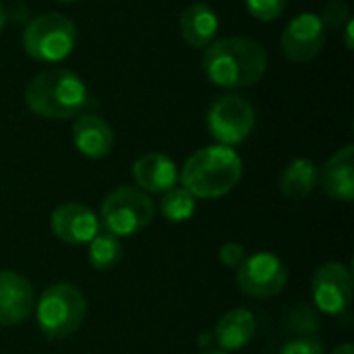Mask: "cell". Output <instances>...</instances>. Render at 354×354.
I'll return each mask as SVG.
<instances>
[{
    "label": "cell",
    "instance_id": "obj_14",
    "mask_svg": "<svg viewBox=\"0 0 354 354\" xmlns=\"http://www.w3.org/2000/svg\"><path fill=\"white\" fill-rule=\"evenodd\" d=\"M133 178L137 189L145 193H166L178 183V168L172 158L160 151H149L135 160Z\"/></svg>",
    "mask_w": 354,
    "mask_h": 354
},
{
    "label": "cell",
    "instance_id": "obj_7",
    "mask_svg": "<svg viewBox=\"0 0 354 354\" xmlns=\"http://www.w3.org/2000/svg\"><path fill=\"white\" fill-rule=\"evenodd\" d=\"M207 131L220 143L234 147L255 129V108L239 93H226L212 102L207 110Z\"/></svg>",
    "mask_w": 354,
    "mask_h": 354
},
{
    "label": "cell",
    "instance_id": "obj_22",
    "mask_svg": "<svg viewBox=\"0 0 354 354\" xmlns=\"http://www.w3.org/2000/svg\"><path fill=\"white\" fill-rule=\"evenodd\" d=\"M324 27L328 29H340L342 25H346V21H351V10H348V4L342 2V0H330L326 2V6L322 8V15H319Z\"/></svg>",
    "mask_w": 354,
    "mask_h": 354
},
{
    "label": "cell",
    "instance_id": "obj_4",
    "mask_svg": "<svg viewBox=\"0 0 354 354\" xmlns=\"http://www.w3.org/2000/svg\"><path fill=\"white\" fill-rule=\"evenodd\" d=\"M87 301L83 292L66 282L48 286L35 301L37 328L48 340H62L75 334L85 322Z\"/></svg>",
    "mask_w": 354,
    "mask_h": 354
},
{
    "label": "cell",
    "instance_id": "obj_29",
    "mask_svg": "<svg viewBox=\"0 0 354 354\" xmlns=\"http://www.w3.org/2000/svg\"><path fill=\"white\" fill-rule=\"evenodd\" d=\"M199 354H230V353H226V351H201Z\"/></svg>",
    "mask_w": 354,
    "mask_h": 354
},
{
    "label": "cell",
    "instance_id": "obj_8",
    "mask_svg": "<svg viewBox=\"0 0 354 354\" xmlns=\"http://www.w3.org/2000/svg\"><path fill=\"white\" fill-rule=\"evenodd\" d=\"M288 282V270L284 261L268 251L247 255L236 268V286L251 299L278 297Z\"/></svg>",
    "mask_w": 354,
    "mask_h": 354
},
{
    "label": "cell",
    "instance_id": "obj_30",
    "mask_svg": "<svg viewBox=\"0 0 354 354\" xmlns=\"http://www.w3.org/2000/svg\"><path fill=\"white\" fill-rule=\"evenodd\" d=\"M58 2H77V0H58Z\"/></svg>",
    "mask_w": 354,
    "mask_h": 354
},
{
    "label": "cell",
    "instance_id": "obj_17",
    "mask_svg": "<svg viewBox=\"0 0 354 354\" xmlns=\"http://www.w3.org/2000/svg\"><path fill=\"white\" fill-rule=\"evenodd\" d=\"M255 330H257L255 315L249 309L239 307L220 317L212 336H214V342L220 346V351L234 353V351L245 348L253 340Z\"/></svg>",
    "mask_w": 354,
    "mask_h": 354
},
{
    "label": "cell",
    "instance_id": "obj_9",
    "mask_svg": "<svg viewBox=\"0 0 354 354\" xmlns=\"http://www.w3.org/2000/svg\"><path fill=\"white\" fill-rule=\"evenodd\" d=\"M315 307L326 315H342L353 303V274L346 266L330 261L322 266L311 282Z\"/></svg>",
    "mask_w": 354,
    "mask_h": 354
},
{
    "label": "cell",
    "instance_id": "obj_18",
    "mask_svg": "<svg viewBox=\"0 0 354 354\" xmlns=\"http://www.w3.org/2000/svg\"><path fill=\"white\" fill-rule=\"evenodd\" d=\"M319 183V168L309 158L292 160L280 174V191L288 199H305Z\"/></svg>",
    "mask_w": 354,
    "mask_h": 354
},
{
    "label": "cell",
    "instance_id": "obj_12",
    "mask_svg": "<svg viewBox=\"0 0 354 354\" xmlns=\"http://www.w3.org/2000/svg\"><path fill=\"white\" fill-rule=\"evenodd\" d=\"M35 309L31 282L10 270H0V326H19Z\"/></svg>",
    "mask_w": 354,
    "mask_h": 354
},
{
    "label": "cell",
    "instance_id": "obj_5",
    "mask_svg": "<svg viewBox=\"0 0 354 354\" xmlns=\"http://www.w3.org/2000/svg\"><path fill=\"white\" fill-rule=\"evenodd\" d=\"M23 50L37 62H60L77 46V25L62 12H44L27 23Z\"/></svg>",
    "mask_w": 354,
    "mask_h": 354
},
{
    "label": "cell",
    "instance_id": "obj_25",
    "mask_svg": "<svg viewBox=\"0 0 354 354\" xmlns=\"http://www.w3.org/2000/svg\"><path fill=\"white\" fill-rule=\"evenodd\" d=\"M353 33L354 23L353 21H346V27H344V46H346V50H353Z\"/></svg>",
    "mask_w": 354,
    "mask_h": 354
},
{
    "label": "cell",
    "instance_id": "obj_21",
    "mask_svg": "<svg viewBox=\"0 0 354 354\" xmlns=\"http://www.w3.org/2000/svg\"><path fill=\"white\" fill-rule=\"evenodd\" d=\"M251 17L259 21H276L284 10L288 0H245Z\"/></svg>",
    "mask_w": 354,
    "mask_h": 354
},
{
    "label": "cell",
    "instance_id": "obj_27",
    "mask_svg": "<svg viewBox=\"0 0 354 354\" xmlns=\"http://www.w3.org/2000/svg\"><path fill=\"white\" fill-rule=\"evenodd\" d=\"M212 342H214V336H212V334H201V336H199V346H201V348H203V346H209Z\"/></svg>",
    "mask_w": 354,
    "mask_h": 354
},
{
    "label": "cell",
    "instance_id": "obj_20",
    "mask_svg": "<svg viewBox=\"0 0 354 354\" xmlns=\"http://www.w3.org/2000/svg\"><path fill=\"white\" fill-rule=\"evenodd\" d=\"M195 207H197V199L185 187H172L170 191L164 193V197L160 201L162 216L172 224L191 220L195 214Z\"/></svg>",
    "mask_w": 354,
    "mask_h": 354
},
{
    "label": "cell",
    "instance_id": "obj_13",
    "mask_svg": "<svg viewBox=\"0 0 354 354\" xmlns=\"http://www.w3.org/2000/svg\"><path fill=\"white\" fill-rule=\"evenodd\" d=\"M73 143L85 158L102 160L110 156L114 147V131L102 116L93 112H83L75 118Z\"/></svg>",
    "mask_w": 354,
    "mask_h": 354
},
{
    "label": "cell",
    "instance_id": "obj_2",
    "mask_svg": "<svg viewBox=\"0 0 354 354\" xmlns=\"http://www.w3.org/2000/svg\"><path fill=\"white\" fill-rule=\"evenodd\" d=\"M268 71V54L261 44L228 35L212 41L203 54L205 77L224 89H243L259 83Z\"/></svg>",
    "mask_w": 354,
    "mask_h": 354
},
{
    "label": "cell",
    "instance_id": "obj_23",
    "mask_svg": "<svg viewBox=\"0 0 354 354\" xmlns=\"http://www.w3.org/2000/svg\"><path fill=\"white\" fill-rule=\"evenodd\" d=\"M280 354H328L324 344L315 336H297L288 340Z\"/></svg>",
    "mask_w": 354,
    "mask_h": 354
},
{
    "label": "cell",
    "instance_id": "obj_3",
    "mask_svg": "<svg viewBox=\"0 0 354 354\" xmlns=\"http://www.w3.org/2000/svg\"><path fill=\"white\" fill-rule=\"evenodd\" d=\"M243 176V160L228 145H209L197 149L183 166L178 178L197 199H218L228 195Z\"/></svg>",
    "mask_w": 354,
    "mask_h": 354
},
{
    "label": "cell",
    "instance_id": "obj_28",
    "mask_svg": "<svg viewBox=\"0 0 354 354\" xmlns=\"http://www.w3.org/2000/svg\"><path fill=\"white\" fill-rule=\"evenodd\" d=\"M6 19H8L6 8H4V4L0 2V31H2V29H4V25H6Z\"/></svg>",
    "mask_w": 354,
    "mask_h": 354
},
{
    "label": "cell",
    "instance_id": "obj_11",
    "mask_svg": "<svg viewBox=\"0 0 354 354\" xmlns=\"http://www.w3.org/2000/svg\"><path fill=\"white\" fill-rule=\"evenodd\" d=\"M52 234L66 245H89L100 232V218L83 203L71 201L58 205L50 216Z\"/></svg>",
    "mask_w": 354,
    "mask_h": 354
},
{
    "label": "cell",
    "instance_id": "obj_16",
    "mask_svg": "<svg viewBox=\"0 0 354 354\" xmlns=\"http://www.w3.org/2000/svg\"><path fill=\"white\" fill-rule=\"evenodd\" d=\"M178 27L183 39L191 48H207L220 31V19L209 4L195 2L180 12Z\"/></svg>",
    "mask_w": 354,
    "mask_h": 354
},
{
    "label": "cell",
    "instance_id": "obj_24",
    "mask_svg": "<svg viewBox=\"0 0 354 354\" xmlns=\"http://www.w3.org/2000/svg\"><path fill=\"white\" fill-rule=\"evenodd\" d=\"M218 257H220V261H222L226 268L236 270V268L245 261L247 251H245V247H243L241 243H226V245L220 247Z\"/></svg>",
    "mask_w": 354,
    "mask_h": 354
},
{
    "label": "cell",
    "instance_id": "obj_19",
    "mask_svg": "<svg viewBox=\"0 0 354 354\" xmlns=\"http://www.w3.org/2000/svg\"><path fill=\"white\" fill-rule=\"evenodd\" d=\"M124 249L118 236L110 234V232H97L91 241H89V263L91 268L100 270V272H108L112 268H116L122 261Z\"/></svg>",
    "mask_w": 354,
    "mask_h": 354
},
{
    "label": "cell",
    "instance_id": "obj_1",
    "mask_svg": "<svg viewBox=\"0 0 354 354\" xmlns=\"http://www.w3.org/2000/svg\"><path fill=\"white\" fill-rule=\"evenodd\" d=\"M27 108L48 120H68L97 106L83 79L71 68H46L25 87Z\"/></svg>",
    "mask_w": 354,
    "mask_h": 354
},
{
    "label": "cell",
    "instance_id": "obj_6",
    "mask_svg": "<svg viewBox=\"0 0 354 354\" xmlns=\"http://www.w3.org/2000/svg\"><path fill=\"white\" fill-rule=\"evenodd\" d=\"M153 214L156 205L151 197L137 187L124 185L106 195L100 207V222L106 232L120 239L145 230L151 224Z\"/></svg>",
    "mask_w": 354,
    "mask_h": 354
},
{
    "label": "cell",
    "instance_id": "obj_10",
    "mask_svg": "<svg viewBox=\"0 0 354 354\" xmlns=\"http://www.w3.org/2000/svg\"><path fill=\"white\" fill-rule=\"evenodd\" d=\"M326 46V27L317 12H301L288 21L280 37L284 58L290 62H307Z\"/></svg>",
    "mask_w": 354,
    "mask_h": 354
},
{
    "label": "cell",
    "instance_id": "obj_26",
    "mask_svg": "<svg viewBox=\"0 0 354 354\" xmlns=\"http://www.w3.org/2000/svg\"><path fill=\"white\" fill-rule=\"evenodd\" d=\"M332 354H354V346L353 344H340V346H336L334 351H332Z\"/></svg>",
    "mask_w": 354,
    "mask_h": 354
},
{
    "label": "cell",
    "instance_id": "obj_15",
    "mask_svg": "<svg viewBox=\"0 0 354 354\" xmlns=\"http://www.w3.org/2000/svg\"><path fill=\"white\" fill-rule=\"evenodd\" d=\"M322 189L336 201L351 203L354 199V147L344 145L338 149L319 172Z\"/></svg>",
    "mask_w": 354,
    "mask_h": 354
}]
</instances>
